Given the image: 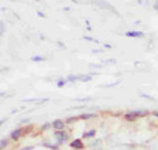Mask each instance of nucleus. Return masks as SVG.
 I'll use <instances>...</instances> for the list:
<instances>
[{
	"instance_id": "nucleus-6",
	"label": "nucleus",
	"mask_w": 158,
	"mask_h": 150,
	"mask_svg": "<svg viewBox=\"0 0 158 150\" xmlns=\"http://www.w3.org/2000/svg\"><path fill=\"white\" fill-rule=\"evenodd\" d=\"M93 79V74H89V75H79V80L82 81H89Z\"/></svg>"
},
{
	"instance_id": "nucleus-8",
	"label": "nucleus",
	"mask_w": 158,
	"mask_h": 150,
	"mask_svg": "<svg viewBox=\"0 0 158 150\" xmlns=\"http://www.w3.org/2000/svg\"><path fill=\"white\" fill-rule=\"evenodd\" d=\"M131 149V146H129V145H123V144H121V145H118V146H116L114 148V150H130Z\"/></svg>"
},
{
	"instance_id": "nucleus-16",
	"label": "nucleus",
	"mask_w": 158,
	"mask_h": 150,
	"mask_svg": "<svg viewBox=\"0 0 158 150\" xmlns=\"http://www.w3.org/2000/svg\"><path fill=\"white\" fill-rule=\"evenodd\" d=\"M93 116H95L94 114H83L80 118L82 119H89V118H93Z\"/></svg>"
},
{
	"instance_id": "nucleus-9",
	"label": "nucleus",
	"mask_w": 158,
	"mask_h": 150,
	"mask_svg": "<svg viewBox=\"0 0 158 150\" xmlns=\"http://www.w3.org/2000/svg\"><path fill=\"white\" fill-rule=\"evenodd\" d=\"M20 133H21V130H15L14 132L11 133V138L12 139H17L18 137H20Z\"/></svg>"
},
{
	"instance_id": "nucleus-12",
	"label": "nucleus",
	"mask_w": 158,
	"mask_h": 150,
	"mask_svg": "<svg viewBox=\"0 0 158 150\" xmlns=\"http://www.w3.org/2000/svg\"><path fill=\"white\" fill-rule=\"evenodd\" d=\"M95 133H96V132H95V130H91V131H89L88 133H85V134H84V137H85V138H89V137H94V136H95Z\"/></svg>"
},
{
	"instance_id": "nucleus-10",
	"label": "nucleus",
	"mask_w": 158,
	"mask_h": 150,
	"mask_svg": "<svg viewBox=\"0 0 158 150\" xmlns=\"http://www.w3.org/2000/svg\"><path fill=\"white\" fill-rule=\"evenodd\" d=\"M136 114H138V112H129V114L125 115V118H127L128 120H134V119L136 118Z\"/></svg>"
},
{
	"instance_id": "nucleus-3",
	"label": "nucleus",
	"mask_w": 158,
	"mask_h": 150,
	"mask_svg": "<svg viewBox=\"0 0 158 150\" xmlns=\"http://www.w3.org/2000/svg\"><path fill=\"white\" fill-rule=\"evenodd\" d=\"M125 35L128 38H142L143 36V33L142 32H127Z\"/></svg>"
},
{
	"instance_id": "nucleus-20",
	"label": "nucleus",
	"mask_w": 158,
	"mask_h": 150,
	"mask_svg": "<svg viewBox=\"0 0 158 150\" xmlns=\"http://www.w3.org/2000/svg\"><path fill=\"white\" fill-rule=\"evenodd\" d=\"M103 46L106 47V48H112V47H113V46H112V45H110V44H105Z\"/></svg>"
},
{
	"instance_id": "nucleus-15",
	"label": "nucleus",
	"mask_w": 158,
	"mask_h": 150,
	"mask_svg": "<svg viewBox=\"0 0 158 150\" xmlns=\"http://www.w3.org/2000/svg\"><path fill=\"white\" fill-rule=\"evenodd\" d=\"M75 80H79V76H73V75L68 76V81H75Z\"/></svg>"
},
{
	"instance_id": "nucleus-4",
	"label": "nucleus",
	"mask_w": 158,
	"mask_h": 150,
	"mask_svg": "<svg viewBox=\"0 0 158 150\" xmlns=\"http://www.w3.org/2000/svg\"><path fill=\"white\" fill-rule=\"evenodd\" d=\"M49 99L48 98H42V99H39V98H28V99H23V102H35V103H43V102H48Z\"/></svg>"
},
{
	"instance_id": "nucleus-13",
	"label": "nucleus",
	"mask_w": 158,
	"mask_h": 150,
	"mask_svg": "<svg viewBox=\"0 0 158 150\" xmlns=\"http://www.w3.org/2000/svg\"><path fill=\"white\" fill-rule=\"evenodd\" d=\"M91 97H86V98H78V99H75V101H78V102H88V101H91Z\"/></svg>"
},
{
	"instance_id": "nucleus-23",
	"label": "nucleus",
	"mask_w": 158,
	"mask_h": 150,
	"mask_svg": "<svg viewBox=\"0 0 158 150\" xmlns=\"http://www.w3.org/2000/svg\"><path fill=\"white\" fill-rule=\"evenodd\" d=\"M154 115H156V116H157V118H158V112H156V114H154Z\"/></svg>"
},
{
	"instance_id": "nucleus-5",
	"label": "nucleus",
	"mask_w": 158,
	"mask_h": 150,
	"mask_svg": "<svg viewBox=\"0 0 158 150\" xmlns=\"http://www.w3.org/2000/svg\"><path fill=\"white\" fill-rule=\"evenodd\" d=\"M71 146L72 148H75V149H82L83 148V144H82V142L79 141V139H75L73 143H71Z\"/></svg>"
},
{
	"instance_id": "nucleus-18",
	"label": "nucleus",
	"mask_w": 158,
	"mask_h": 150,
	"mask_svg": "<svg viewBox=\"0 0 158 150\" xmlns=\"http://www.w3.org/2000/svg\"><path fill=\"white\" fill-rule=\"evenodd\" d=\"M140 96H141V97H145V98H147V99H153L152 97H150V96H147L146 93H140Z\"/></svg>"
},
{
	"instance_id": "nucleus-7",
	"label": "nucleus",
	"mask_w": 158,
	"mask_h": 150,
	"mask_svg": "<svg viewBox=\"0 0 158 150\" xmlns=\"http://www.w3.org/2000/svg\"><path fill=\"white\" fill-rule=\"evenodd\" d=\"M91 148H93L94 150H101V141H96L95 143L91 144Z\"/></svg>"
},
{
	"instance_id": "nucleus-21",
	"label": "nucleus",
	"mask_w": 158,
	"mask_h": 150,
	"mask_svg": "<svg viewBox=\"0 0 158 150\" xmlns=\"http://www.w3.org/2000/svg\"><path fill=\"white\" fill-rule=\"evenodd\" d=\"M1 34H4V23L1 22Z\"/></svg>"
},
{
	"instance_id": "nucleus-1",
	"label": "nucleus",
	"mask_w": 158,
	"mask_h": 150,
	"mask_svg": "<svg viewBox=\"0 0 158 150\" xmlns=\"http://www.w3.org/2000/svg\"><path fill=\"white\" fill-rule=\"evenodd\" d=\"M55 136H56V138H57L59 143H63L64 141L68 139V134L66 133V132H62V131H57V132L55 133Z\"/></svg>"
},
{
	"instance_id": "nucleus-14",
	"label": "nucleus",
	"mask_w": 158,
	"mask_h": 150,
	"mask_svg": "<svg viewBox=\"0 0 158 150\" xmlns=\"http://www.w3.org/2000/svg\"><path fill=\"white\" fill-rule=\"evenodd\" d=\"M64 84H66V81H64L63 79H60V80L57 81V86H59V87H63Z\"/></svg>"
},
{
	"instance_id": "nucleus-11",
	"label": "nucleus",
	"mask_w": 158,
	"mask_h": 150,
	"mask_svg": "<svg viewBox=\"0 0 158 150\" xmlns=\"http://www.w3.org/2000/svg\"><path fill=\"white\" fill-rule=\"evenodd\" d=\"M32 61H34V62H43V61H45V57L34 56V57H32Z\"/></svg>"
},
{
	"instance_id": "nucleus-2",
	"label": "nucleus",
	"mask_w": 158,
	"mask_h": 150,
	"mask_svg": "<svg viewBox=\"0 0 158 150\" xmlns=\"http://www.w3.org/2000/svg\"><path fill=\"white\" fill-rule=\"evenodd\" d=\"M52 126H54V128H55V130L61 131V130H63V128H64V122H63L62 120H55L54 122H52Z\"/></svg>"
},
{
	"instance_id": "nucleus-22",
	"label": "nucleus",
	"mask_w": 158,
	"mask_h": 150,
	"mask_svg": "<svg viewBox=\"0 0 158 150\" xmlns=\"http://www.w3.org/2000/svg\"><path fill=\"white\" fill-rule=\"evenodd\" d=\"M33 146H28V148H26V149H22V150H32Z\"/></svg>"
},
{
	"instance_id": "nucleus-17",
	"label": "nucleus",
	"mask_w": 158,
	"mask_h": 150,
	"mask_svg": "<svg viewBox=\"0 0 158 150\" xmlns=\"http://www.w3.org/2000/svg\"><path fill=\"white\" fill-rule=\"evenodd\" d=\"M6 144H7V141H5V139H1V144H0V146H1V149H4Z\"/></svg>"
},
{
	"instance_id": "nucleus-19",
	"label": "nucleus",
	"mask_w": 158,
	"mask_h": 150,
	"mask_svg": "<svg viewBox=\"0 0 158 150\" xmlns=\"http://www.w3.org/2000/svg\"><path fill=\"white\" fill-rule=\"evenodd\" d=\"M38 15H39V16H40L42 18H44V17H45V15L43 14V12H40V11H38Z\"/></svg>"
}]
</instances>
